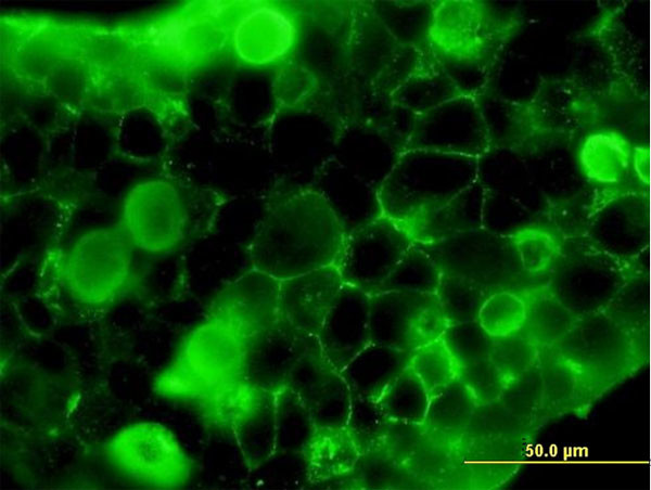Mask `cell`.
<instances>
[{
	"label": "cell",
	"mask_w": 651,
	"mask_h": 490,
	"mask_svg": "<svg viewBox=\"0 0 651 490\" xmlns=\"http://www.w3.org/2000/svg\"><path fill=\"white\" fill-rule=\"evenodd\" d=\"M347 233L314 188L294 190L265 212L250 249L254 269L282 281L335 265Z\"/></svg>",
	"instance_id": "6da1fadb"
},
{
	"label": "cell",
	"mask_w": 651,
	"mask_h": 490,
	"mask_svg": "<svg viewBox=\"0 0 651 490\" xmlns=\"http://www.w3.org/2000/svg\"><path fill=\"white\" fill-rule=\"evenodd\" d=\"M647 339L602 310L577 317L551 348L579 372L598 400L647 364Z\"/></svg>",
	"instance_id": "7a4b0ae2"
},
{
	"label": "cell",
	"mask_w": 651,
	"mask_h": 490,
	"mask_svg": "<svg viewBox=\"0 0 651 490\" xmlns=\"http://www.w3.org/2000/svg\"><path fill=\"white\" fill-rule=\"evenodd\" d=\"M462 167L446 152L403 151L378 189L383 216L406 228L438 209L462 189Z\"/></svg>",
	"instance_id": "3957f363"
},
{
	"label": "cell",
	"mask_w": 651,
	"mask_h": 490,
	"mask_svg": "<svg viewBox=\"0 0 651 490\" xmlns=\"http://www.w3.org/2000/svg\"><path fill=\"white\" fill-rule=\"evenodd\" d=\"M634 269L591 244L560 246L548 289L575 315L607 308Z\"/></svg>",
	"instance_id": "277c9868"
},
{
	"label": "cell",
	"mask_w": 651,
	"mask_h": 490,
	"mask_svg": "<svg viewBox=\"0 0 651 490\" xmlns=\"http://www.w3.org/2000/svg\"><path fill=\"white\" fill-rule=\"evenodd\" d=\"M435 261L442 273L473 281L494 292H521L542 282L522 268L510 237L490 241H469L463 234L419 244Z\"/></svg>",
	"instance_id": "5b68a950"
},
{
	"label": "cell",
	"mask_w": 651,
	"mask_h": 490,
	"mask_svg": "<svg viewBox=\"0 0 651 490\" xmlns=\"http://www.w3.org/2000/svg\"><path fill=\"white\" fill-rule=\"evenodd\" d=\"M447 326L436 294L384 291L370 295L371 343L412 353L438 339Z\"/></svg>",
	"instance_id": "8992f818"
},
{
	"label": "cell",
	"mask_w": 651,
	"mask_h": 490,
	"mask_svg": "<svg viewBox=\"0 0 651 490\" xmlns=\"http://www.w3.org/2000/svg\"><path fill=\"white\" fill-rule=\"evenodd\" d=\"M413 243L398 222L381 216L346 236L335 266L344 283L371 295Z\"/></svg>",
	"instance_id": "52a82bcc"
},
{
	"label": "cell",
	"mask_w": 651,
	"mask_h": 490,
	"mask_svg": "<svg viewBox=\"0 0 651 490\" xmlns=\"http://www.w3.org/2000/svg\"><path fill=\"white\" fill-rule=\"evenodd\" d=\"M285 387L304 402L317 427H345L352 394L340 372L323 354L317 337L306 338Z\"/></svg>",
	"instance_id": "ba28073f"
},
{
	"label": "cell",
	"mask_w": 651,
	"mask_h": 490,
	"mask_svg": "<svg viewBox=\"0 0 651 490\" xmlns=\"http://www.w3.org/2000/svg\"><path fill=\"white\" fill-rule=\"evenodd\" d=\"M279 294L280 281L253 268L218 299L214 321L245 344L279 321Z\"/></svg>",
	"instance_id": "9c48e42d"
},
{
	"label": "cell",
	"mask_w": 651,
	"mask_h": 490,
	"mask_svg": "<svg viewBox=\"0 0 651 490\" xmlns=\"http://www.w3.org/2000/svg\"><path fill=\"white\" fill-rule=\"evenodd\" d=\"M308 336L282 318L244 344L242 383L277 394L285 387Z\"/></svg>",
	"instance_id": "30bf717a"
},
{
	"label": "cell",
	"mask_w": 651,
	"mask_h": 490,
	"mask_svg": "<svg viewBox=\"0 0 651 490\" xmlns=\"http://www.w3.org/2000/svg\"><path fill=\"white\" fill-rule=\"evenodd\" d=\"M317 340L329 362L341 372L371 343L370 294L344 283Z\"/></svg>",
	"instance_id": "8fae6325"
},
{
	"label": "cell",
	"mask_w": 651,
	"mask_h": 490,
	"mask_svg": "<svg viewBox=\"0 0 651 490\" xmlns=\"http://www.w3.org/2000/svg\"><path fill=\"white\" fill-rule=\"evenodd\" d=\"M343 285L335 265L280 281V318L303 335L317 337Z\"/></svg>",
	"instance_id": "7c38bea8"
},
{
	"label": "cell",
	"mask_w": 651,
	"mask_h": 490,
	"mask_svg": "<svg viewBox=\"0 0 651 490\" xmlns=\"http://www.w3.org/2000/svg\"><path fill=\"white\" fill-rule=\"evenodd\" d=\"M524 443L462 437L456 443L454 486L492 489L503 485L516 474Z\"/></svg>",
	"instance_id": "4fadbf2b"
},
{
	"label": "cell",
	"mask_w": 651,
	"mask_h": 490,
	"mask_svg": "<svg viewBox=\"0 0 651 490\" xmlns=\"http://www.w3.org/2000/svg\"><path fill=\"white\" fill-rule=\"evenodd\" d=\"M232 430L251 470L276 451V394L241 384Z\"/></svg>",
	"instance_id": "5bb4252c"
},
{
	"label": "cell",
	"mask_w": 651,
	"mask_h": 490,
	"mask_svg": "<svg viewBox=\"0 0 651 490\" xmlns=\"http://www.w3.org/2000/svg\"><path fill=\"white\" fill-rule=\"evenodd\" d=\"M311 188L326 198L347 235L383 216L378 191L336 159L326 164Z\"/></svg>",
	"instance_id": "9a60e30c"
},
{
	"label": "cell",
	"mask_w": 651,
	"mask_h": 490,
	"mask_svg": "<svg viewBox=\"0 0 651 490\" xmlns=\"http://www.w3.org/2000/svg\"><path fill=\"white\" fill-rule=\"evenodd\" d=\"M538 365L542 384L541 423L564 415H587L596 400L579 372L552 348L540 349Z\"/></svg>",
	"instance_id": "2e32d148"
},
{
	"label": "cell",
	"mask_w": 651,
	"mask_h": 490,
	"mask_svg": "<svg viewBox=\"0 0 651 490\" xmlns=\"http://www.w3.org/2000/svg\"><path fill=\"white\" fill-rule=\"evenodd\" d=\"M411 353L370 343L341 372L352 397L378 401L409 365Z\"/></svg>",
	"instance_id": "e0dca14e"
},
{
	"label": "cell",
	"mask_w": 651,
	"mask_h": 490,
	"mask_svg": "<svg viewBox=\"0 0 651 490\" xmlns=\"http://www.w3.org/2000/svg\"><path fill=\"white\" fill-rule=\"evenodd\" d=\"M303 455L308 485L352 475L361 456L345 427H317Z\"/></svg>",
	"instance_id": "ac0fdd59"
},
{
	"label": "cell",
	"mask_w": 651,
	"mask_h": 490,
	"mask_svg": "<svg viewBox=\"0 0 651 490\" xmlns=\"http://www.w3.org/2000/svg\"><path fill=\"white\" fill-rule=\"evenodd\" d=\"M526 305L525 322L520 332L538 347H553L573 326L577 315L569 310L545 282L520 292Z\"/></svg>",
	"instance_id": "d6986e66"
},
{
	"label": "cell",
	"mask_w": 651,
	"mask_h": 490,
	"mask_svg": "<svg viewBox=\"0 0 651 490\" xmlns=\"http://www.w3.org/2000/svg\"><path fill=\"white\" fill-rule=\"evenodd\" d=\"M475 408L471 392L457 377L430 398L424 429L456 444L465 433Z\"/></svg>",
	"instance_id": "ffe728a7"
},
{
	"label": "cell",
	"mask_w": 651,
	"mask_h": 490,
	"mask_svg": "<svg viewBox=\"0 0 651 490\" xmlns=\"http://www.w3.org/2000/svg\"><path fill=\"white\" fill-rule=\"evenodd\" d=\"M317 426L304 402L290 388L276 394V451L302 453Z\"/></svg>",
	"instance_id": "44dd1931"
},
{
	"label": "cell",
	"mask_w": 651,
	"mask_h": 490,
	"mask_svg": "<svg viewBox=\"0 0 651 490\" xmlns=\"http://www.w3.org/2000/svg\"><path fill=\"white\" fill-rule=\"evenodd\" d=\"M404 468L420 482L439 485L452 481L456 444L424 429Z\"/></svg>",
	"instance_id": "7402d4cb"
},
{
	"label": "cell",
	"mask_w": 651,
	"mask_h": 490,
	"mask_svg": "<svg viewBox=\"0 0 651 490\" xmlns=\"http://www.w3.org/2000/svg\"><path fill=\"white\" fill-rule=\"evenodd\" d=\"M378 403L388 420L423 424L430 395L408 365L385 389Z\"/></svg>",
	"instance_id": "603a6c76"
},
{
	"label": "cell",
	"mask_w": 651,
	"mask_h": 490,
	"mask_svg": "<svg viewBox=\"0 0 651 490\" xmlns=\"http://www.w3.org/2000/svg\"><path fill=\"white\" fill-rule=\"evenodd\" d=\"M442 271L418 243L404 254L390 275L375 292L404 291L435 294Z\"/></svg>",
	"instance_id": "cb8c5ba5"
},
{
	"label": "cell",
	"mask_w": 651,
	"mask_h": 490,
	"mask_svg": "<svg viewBox=\"0 0 651 490\" xmlns=\"http://www.w3.org/2000/svg\"><path fill=\"white\" fill-rule=\"evenodd\" d=\"M495 293L468 279L442 273L436 296L448 323L477 321L485 299Z\"/></svg>",
	"instance_id": "d4e9b609"
},
{
	"label": "cell",
	"mask_w": 651,
	"mask_h": 490,
	"mask_svg": "<svg viewBox=\"0 0 651 490\" xmlns=\"http://www.w3.org/2000/svg\"><path fill=\"white\" fill-rule=\"evenodd\" d=\"M604 311L634 333L648 335L649 280L647 270H634Z\"/></svg>",
	"instance_id": "484cf974"
},
{
	"label": "cell",
	"mask_w": 651,
	"mask_h": 490,
	"mask_svg": "<svg viewBox=\"0 0 651 490\" xmlns=\"http://www.w3.org/2000/svg\"><path fill=\"white\" fill-rule=\"evenodd\" d=\"M534 429L520 421L499 401L476 405L463 438L525 442ZM461 437V438H462Z\"/></svg>",
	"instance_id": "4316f807"
},
{
	"label": "cell",
	"mask_w": 651,
	"mask_h": 490,
	"mask_svg": "<svg viewBox=\"0 0 651 490\" xmlns=\"http://www.w3.org/2000/svg\"><path fill=\"white\" fill-rule=\"evenodd\" d=\"M525 317L526 305L521 293L502 289L485 299L477 322L490 337H501L520 332Z\"/></svg>",
	"instance_id": "83f0119b"
},
{
	"label": "cell",
	"mask_w": 651,
	"mask_h": 490,
	"mask_svg": "<svg viewBox=\"0 0 651 490\" xmlns=\"http://www.w3.org/2000/svg\"><path fill=\"white\" fill-rule=\"evenodd\" d=\"M498 401L533 429L539 427L542 424V384L538 362L519 377L508 382Z\"/></svg>",
	"instance_id": "f1b7e54d"
},
{
	"label": "cell",
	"mask_w": 651,
	"mask_h": 490,
	"mask_svg": "<svg viewBox=\"0 0 651 490\" xmlns=\"http://www.w3.org/2000/svg\"><path fill=\"white\" fill-rule=\"evenodd\" d=\"M409 366L424 385L430 398L458 376V366L441 337L413 351Z\"/></svg>",
	"instance_id": "f546056e"
},
{
	"label": "cell",
	"mask_w": 651,
	"mask_h": 490,
	"mask_svg": "<svg viewBox=\"0 0 651 490\" xmlns=\"http://www.w3.org/2000/svg\"><path fill=\"white\" fill-rule=\"evenodd\" d=\"M510 238L523 270L533 278H546L560 252L554 236L539 229H523Z\"/></svg>",
	"instance_id": "4dcf8cb0"
},
{
	"label": "cell",
	"mask_w": 651,
	"mask_h": 490,
	"mask_svg": "<svg viewBox=\"0 0 651 490\" xmlns=\"http://www.w3.org/2000/svg\"><path fill=\"white\" fill-rule=\"evenodd\" d=\"M388 418L378 401L352 397V405L345 428L361 455L379 449Z\"/></svg>",
	"instance_id": "1f68e13d"
},
{
	"label": "cell",
	"mask_w": 651,
	"mask_h": 490,
	"mask_svg": "<svg viewBox=\"0 0 651 490\" xmlns=\"http://www.w3.org/2000/svg\"><path fill=\"white\" fill-rule=\"evenodd\" d=\"M539 352V347L529 337L518 332L493 337L489 359L510 382L532 369L538 362Z\"/></svg>",
	"instance_id": "d6a6232c"
},
{
	"label": "cell",
	"mask_w": 651,
	"mask_h": 490,
	"mask_svg": "<svg viewBox=\"0 0 651 490\" xmlns=\"http://www.w3.org/2000/svg\"><path fill=\"white\" fill-rule=\"evenodd\" d=\"M441 338L458 369L489 358L493 337L477 321L450 324Z\"/></svg>",
	"instance_id": "836d02e7"
},
{
	"label": "cell",
	"mask_w": 651,
	"mask_h": 490,
	"mask_svg": "<svg viewBox=\"0 0 651 490\" xmlns=\"http://www.w3.org/2000/svg\"><path fill=\"white\" fill-rule=\"evenodd\" d=\"M251 472L255 473V486L265 489H294L308 485L303 452H275Z\"/></svg>",
	"instance_id": "e575fe53"
},
{
	"label": "cell",
	"mask_w": 651,
	"mask_h": 490,
	"mask_svg": "<svg viewBox=\"0 0 651 490\" xmlns=\"http://www.w3.org/2000/svg\"><path fill=\"white\" fill-rule=\"evenodd\" d=\"M457 377L471 392L476 405L498 401L508 384L489 358L459 368Z\"/></svg>",
	"instance_id": "d590c367"
},
{
	"label": "cell",
	"mask_w": 651,
	"mask_h": 490,
	"mask_svg": "<svg viewBox=\"0 0 651 490\" xmlns=\"http://www.w3.org/2000/svg\"><path fill=\"white\" fill-rule=\"evenodd\" d=\"M423 433V424L388 420L378 451L404 467Z\"/></svg>",
	"instance_id": "8d00e7d4"
},
{
	"label": "cell",
	"mask_w": 651,
	"mask_h": 490,
	"mask_svg": "<svg viewBox=\"0 0 651 490\" xmlns=\"http://www.w3.org/2000/svg\"><path fill=\"white\" fill-rule=\"evenodd\" d=\"M182 31L181 28L179 26H169L166 27L162 30L161 35L158 36V38L167 43H177L179 42L180 38H181Z\"/></svg>",
	"instance_id": "74e56055"
}]
</instances>
